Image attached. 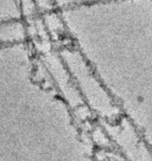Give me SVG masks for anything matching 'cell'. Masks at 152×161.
<instances>
[{
    "label": "cell",
    "mask_w": 152,
    "mask_h": 161,
    "mask_svg": "<svg viewBox=\"0 0 152 161\" xmlns=\"http://www.w3.org/2000/svg\"><path fill=\"white\" fill-rule=\"evenodd\" d=\"M13 23V21L0 23V46L15 43L8 35V28Z\"/></svg>",
    "instance_id": "obj_1"
}]
</instances>
